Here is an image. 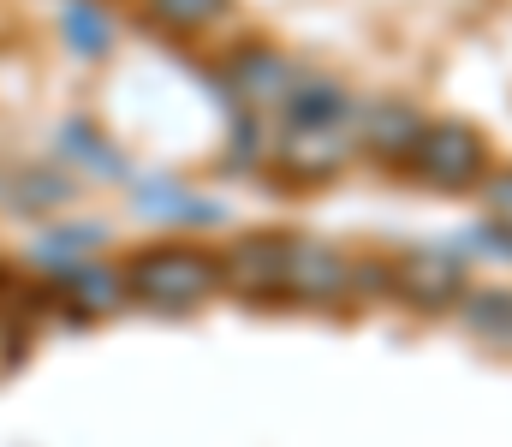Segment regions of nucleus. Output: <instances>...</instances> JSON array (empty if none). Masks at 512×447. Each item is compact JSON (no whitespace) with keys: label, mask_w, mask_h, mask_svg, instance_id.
I'll return each instance as SVG.
<instances>
[{"label":"nucleus","mask_w":512,"mask_h":447,"mask_svg":"<svg viewBox=\"0 0 512 447\" xmlns=\"http://www.w3.org/2000/svg\"><path fill=\"white\" fill-rule=\"evenodd\" d=\"M352 155H358V108H352V96L334 78H298V90H292V102H286V114L274 126L268 161L298 185H322Z\"/></svg>","instance_id":"obj_1"},{"label":"nucleus","mask_w":512,"mask_h":447,"mask_svg":"<svg viewBox=\"0 0 512 447\" xmlns=\"http://www.w3.org/2000/svg\"><path fill=\"white\" fill-rule=\"evenodd\" d=\"M126 298L149 310H197L203 298L221 293V257H209L203 245H143L126 269Z\"/></svg>","instance_id":"obj_2"},{"label":"nucleus","mask_w":512,"mask_h":447,"mask_svg":"<svg viewBox=\"0 0 512 447\" xmlns=\"http://www.w3.org/2000/svg\"><path fill=\"white\" fill-rule=\"evenodd\" d=\"M489 167H495V149L471 120H429L405 173L441 197H471L489 179Z\"/></svg>","instance_id":"obj_3"},{"label":"nucleus","mask_w":512,"mask_h":447,"mask_svg":"<svg viewBox=\"0 0 512 447\" xmlns=\"http://www.w3.org/2000/svg\"><path fill=\"white\" fill-rule=\"evenodd\" d=\"M298 66L280 54V48H268V42H251V48H239L227 66H221V84H227V96L239 102V114H251V120H280L286 114V102H292V90H298Z\"/></svg>","instance_id":"obj_4"},{"label":"nucleus","mask_w":512,"mask_h":447,"mask_svg":"<svg viewBox=\"0 0 512 447\" xmlns=\"http://www.w3.org/2000/svg\"><path fill=\"white\" fill-rule=\"evenodd\" d=\"M387 293L423 316H447L471 293V275L453 251H405L399 263H387Z\"/></svg>","instance_id":"obj_5"},{"label":"nucleus","mask_w":512,"mask_h":447,"mask_svg":"<svg viewBox=\"0 0 512 447\" xmlns=\"http://www.w3.org/2000/svg\"><path fill=\"white\" fill-rule=\"evenodd\" d=\"M221 287L245 304H286V233H245L221 257Z\"/></svg>","instance_id":"obj_6"},{"label":"nucleus","mask_w":512,"mask_h":447,"mask_svg":"<svg viewBox=\"0 0 512 447\" xmlns=\"http://www.w3.org/2000/svg\"><path fill=\"white\" fill-rule=\"evenodd\" d=\"M352 293V263L304 233H286V304H316L334 310L340 298Z\"/></svg>","instance_id":"obj_7"},{"label":"nucleus","mask_w":512,"mask_h":447,"mask_svg":"<svg viewBox=\"0 0 512 447\" xmlns=\"http://www.w3.org/2000/svg\"><path fill=\"white\" fill-rule=\"evenodd\" d=\"M423 114L411 108V102H399V96H382V102H370V108H358V155H370L376 167H411V155H417V138H423Z\"/></svg>","instance_id":"obj_8"},{"label":"nucleus","mask_w":512,"mask_h":447,"mask_svg":"<svg viewBox=\"0 0 512 447\" xmlns=\"http://www.w3.org/2000/svg\"><path fill=\"white\" fill-rule=\"evenodd\" d=\"M459 322L471 328V340H483L489 352H512V293L507 287H483V293L459 298Z\"/></svg>","instance_id":"obj_9"},{"label":"nucleus","mask_w":512,"mask_h":447,"mask_svg":"<svg viewBox=\"0 0 512 447\" xmlns=\"http://www.w3.org/2000/svg\"><path fill=\"white\" fill-rule=\"evenodd\" d=\"M233 12V0H143V18L161 36H203L209 24H221Z\"/></svg>","instance_id":"obj_10"},{"label":"nucleus","mask_w":512,"mask_h":447,"mask_svg":"<svg viewBox=\"0 0 512 447\" xmlns=\"http://www.w3.org/2000/svg\"><path fill=\"white\" fill-rule=\"evenodd\" d=\"M66 298L78 304V316H102L126 298V275L108 263H78V275H66Z\"/></svg>","instance_id":"obj_11"},{"label":"nucleus","mask_w":512,"mask_h":447,"mask_svg":"<svg viewBox=\"0 0 512 447\" xmlns=\"http://www.w3.org/2000/svg\"><path fill=\"white\" fill-rule=\"evenodd\" d=\"M483 209H489V227H495V245L512 251V167H489V179L477 185Z\"/></svg>","instance_id":"obj_12"},{"label":"nucleus","mask_w":512,"mask_h":447,"mask_svg":"<svg viewBox=\"0 0 512 447\" xmlns=\"http://www.w3.org/2000/svg\"><path fill=\"white\" fill-rule=\"evenodd\" d=\"M72 42H84L90 54H102L108 48V18L90 12V6H72Z\"/></svg>","instance_id":"obj_13"}]
</instances>
